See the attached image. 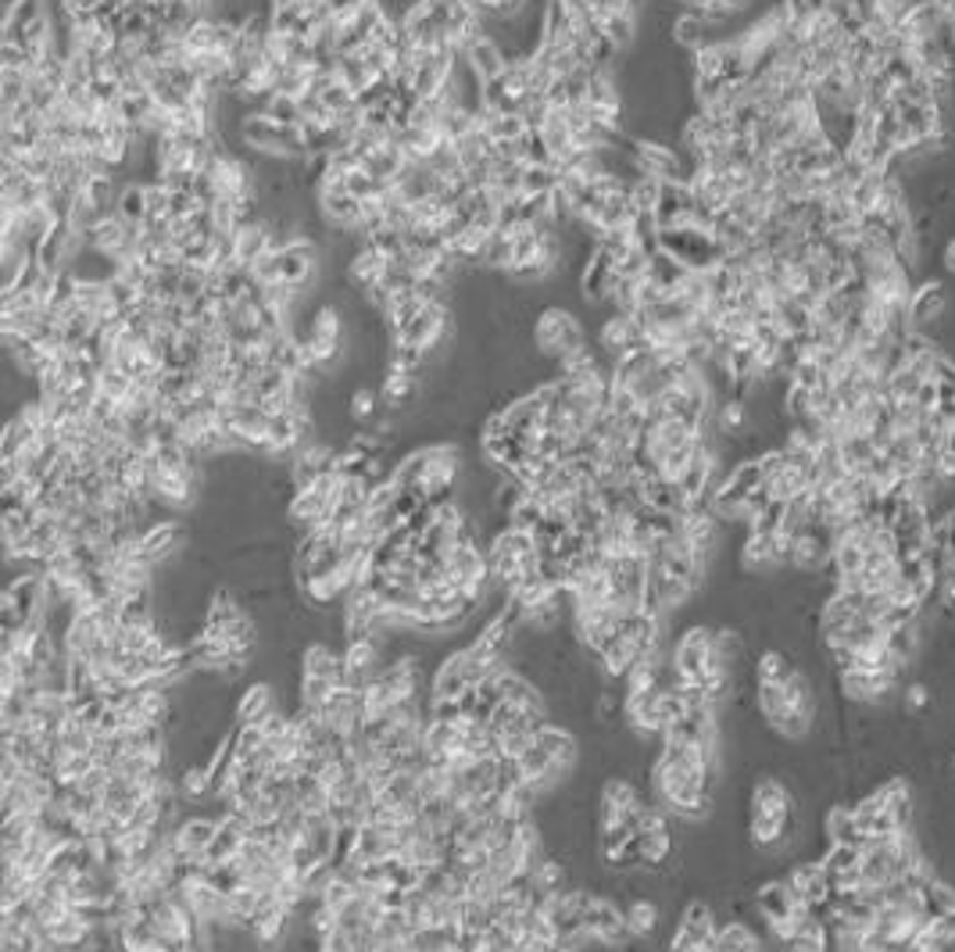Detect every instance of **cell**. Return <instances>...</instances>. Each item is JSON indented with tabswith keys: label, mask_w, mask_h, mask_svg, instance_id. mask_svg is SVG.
Wrapping results in <instances>:
<instances>
[{
	"label": "cell",
	"mask_w": 955,
	"mask_h": 952,
	"mask_svg": "<svg viewBox=\"0 0 955 952\" xmlns=\"http://www.w3.org/2000/svg\"><path fill=\"white\" fill-rule=\"evenodd\" d=\"M716 770L719 752L713 748L662 738L648 770L651 802H659L666 813L680 816V820H705L716 798Z\"/></svg>",
	"instance_id": "cell-1"
},
{
	"label": "cell",
	"mask_w": 955,
	"mask_h": 952,
	"mask_svg": "<svg viewBox=\"0 0 955 952\" xmlns=\"http://www.w3.org/2000/svg\"><path fill=\"white\" fill-rule=\"evenodd\" d=\"M744 838L755 852H787L798 838V802L791 795V787L762 773L748 792V820H744Z\"/></svg>",
	"instance_id": "cell-2"
},
{
	"label": "cell",
	"mask_w": 955,
	"mask_h": 952,
	"mask_svg": "<svg viewBox=\"0 0 955 952\" xmlns=\"http://www.w3.org/2000/svg\"><path fill=\"white\" fill-rule=\"evenodd\" d=\"M587 333H583V322L572 316L569 308L562 305H548L541 308V316L534 319V344L544 359H562L566 351H572L577 344H583Z\"/></svg>",
	"instance_id": "cell-3"
},
{
	"label": "cell",
	"mask_w": 955,
	"mask_h": 952,
	"mask_svg": "<svg viewBox=\"0 0 955 952\" xmlns=\"http://www.w3.org/2000/svg\"><path fill=\"white\" fill-rule=\"evenodd\" d=\"M801 909L805 903H798V895L791 892V884L784 877L762 881L755 888V914L766 920V928H781V923L795 920Z\"/></svg>",
	"instance_id": "cell-4"
},
{
	"label": "cell",
	"mask_w": 955,
	"mask_h": 952,
	"mask_svg": "<svg viewBox=\"0 0 955 952\" xmlns=\"http://www.w3.org/2000/svg\"><path fill=\"white\" fill-rule=\"evenodd\" d=\"M784 881L791 884V892L798 895V903L805 906H820V903H830V877L820 860H795L791 863V870L784 874Z\"/></svg>",
	"instance_id": "cell-5"
},
{
	"label": "cell",
	"mask_w": 955,
	"mask_h": 952,
	"mask_svg": "<svg viewBox=\"0 0 955 952\" xmlns=\"http://www.w3.org/2000/svg\"><path fill=\"white\" fill-rule=\"evenodd\" d=\"M823 838L830 846H859V849L869 846L866 835L859 831L852 802H834V806L823 813Z\"/></svg>",
	"instance_id": "cell-6"
},
{
	"label": "cell",
	"mask_w": 955,
	"mask_h": 952,
	"mask_svg": "<svg viewBox=\"0 0 955 952\" xmlns=\"http://www.w3.org/2000/svg\"><path fill=\"white\" fill-rule=\"evenodd\" d=\"M272 713H280V710H276V695H272V688H269V684H251V688L240 695L234 719H237V727H258V724H265V719H269Z\"/></svg>",
	"instance_id": "cell-7"
},
{
	"label": "cell",
	"mask_w": 955,
	"mask_h": 952,
	"mask_svg": "<svg viewBox=\"0 0 955 952\" xmlns=\"http://www.w3.org/2000/svg\"><path fill=\"white\" fill-rule=\"evenodd\" d=\"M526 881H530V888L537 892V899H552V895H558V892H566L569 888V874H566V866L555 860V855H548L544 852L541 860L530 866V874H526Z\"/></svg>",
	"instance_id": "cell-8"
},
{
	"label": "cell",
	"mask_w": 955,
	"mask_h": 952,
	"mask_svg": "<svg viewBox=\"0 0 955 952\" xmlns=\"http://www.w3.org/2000/svg\"><path fill=\"white\" fill-rule=\"evenodd\" d=\"M623 917H626V928H630L634 938H651L659 931V920H662V906L648 899V895H637L623 906Z\"/></svg>",
	"instance_id": "cell-9"
},
{
	"label": "cell",
	"mask_w": 955,
	"mask_h": 952,
	"mask_svg": "<svg viewBox=\"0 0 955 952\" xmlns=\"http://www.w3.org/2000/svg\"><path fill=\"white\" fill-rule=\"evenodd\" d=\"M798 670V662L787 656L784 648H762L752 666L755 684H784V680Z\"/></svg>",
	"instance_id": "cell-10"
},
{
	"label": "cell",
	"mask_w": 955,
	"mask_h": 952,
	"mask_svg": "<svg viewBox=\"0 0 955 952\" xmlns=\"http://www.w3.org/2000/svg\"><path fill=\"white\" fill-rule=\"evenodd\" d=\"M416 387H419V376L412 373H387L384 387H379V398H384L387 408H401L416 398Z\"/></svg>",
	"instance_id": "cell-11"
},
{
	"label": "cell",
	"mask_w": 955,
	"mask_h": 952,
	"mask_svg": "<svg viewBox=\"0 0 955 952\" xmlns=\"http://www.w3.org/2000/svg\"><path fill=\"white\" fill-rule=\"evenodd\" d=\"M376 408H379V394H373L370 387H359L348 401V412H351L354 423H373Z\"/></svg>",
	"instance_id": "cell-12"
},
{
	"label": "cell",
	"mask_w": 955,
	"mask_h": 952,
	"mask_svg": "<svg viewBox=\"0 0 955 952\" xmlns=\"http://www.w3.org/2000/svg\"><path fill=\"white\" fill-rule=\"evenodd\" d=\"M912 401H917V405L923 408V412H934V408H937V384H934L931 376H926L923 384H920L917 398H912Z\"/></svg>",
	"instance_id": "cell-13"
},
{
	"label": "cell",
	"mask_w": 955,
	"mask_h": 952,
	"mask_svg": "<svg viewBox=\"0 0 955 952\" xmlns=\"http://www.w3.org/2000/svg\"><path fill=\"white\" fill-rule=\"evenodd\" d=\"M945 452H952V455H955V423H952V430L945 433Z\"/></svg>",
	"instance_id": "cell-14"
},
{
	"label": "cell",
	"mask_w": 955,
	"mask_h": 952,
	"mask_svg": "<svg viewBox=\"0 0 955 952\" xmlns=\"http://www.w3.org/2000/svg\"><path fill=\"white\" fill-rule=\"evenodd\" d=\"M909 8H926V4H934V0H906Z\"/></svg>",
	"instance_id": "cell-15"
}]
</instances>
